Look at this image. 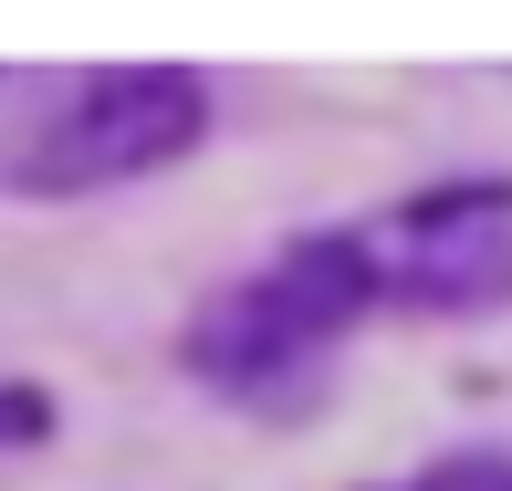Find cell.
<instances>
[{
    "label": "cell",
    "instance_id": "cell-1",
    "mask_svg": "<svg viewBox=\"0 0 512 491\" xmlns=\"http://www.w3.org/2000/svg\"><path fill=\"white\" fill-rule=\"evenodd\" d=\"M366 303H377V283H366L356 230H314V241L272 251L251 283H230V293L189 324V366H199L220 397L272 408V397H293L324 356H335V335L366 314Z\"/></svg>",
    "mask_w": 512,
    "mask_h": 491
},
{
    "label": "cell",
    "instance_id": "cell-2",
    "mask_svg": "<svg viewBox=\"0 0 512 491\" xmlns=\"http://www.w3.org/2000/svg\"><path fill=\"white\" fill-rule=\"evenodd\" d=\"M209 136V84L178 63H126V74H84L74 95L11 147V189L74 199V189H126V178L168 168Z\"/></svg>",
    "mask_w": 512,
    "mask_h": 491
},
{
    "label": "cell",
    "instance_id": "cell-3",
    "mask_svg": "<svg viewBox=\"0 0 512 491\" xmlns=\"http://www.w3.org/2000/svg\"><path fill=\"white\" fill-rule=\"evenodd\" d=\"M366 283L418 314H481L512 293V178H450L429 199H398L377 230H356Z\"/></svg>",
    "mask_w": 512,
    "mask_h": 491
},
{
    "label": "cell",
    "instance_id": "cell-4",
    "mask_svg": "<svg viewBox=\"0 0 512 491\" xmlns=\"http://www.w3.org/2000/svg\"><path fill=\"white\" fill-rule=\"evenodd\" d=\"M408 491H512V450H460V460H429Z\"/></svg>",
    "mask_w": 512,
    "mask_h": 491
},
{
    "label": "cell",
    "instance_id": "cell-5",
    "mask_svg": "<svg viewBox=\"0 0 512 491\" xmlns=\"http://www.w3.org/2000/svg\"><path fill=\"white\" fill-rule=\"evenodd\" d=\"M53 429V397L42 387H0V450H21V439Z\"/></svg>",
    "mask_w": 512,
    "mask_h": 491
}]
</instances>
